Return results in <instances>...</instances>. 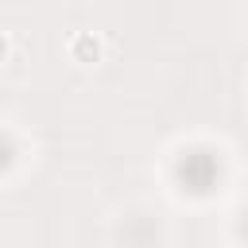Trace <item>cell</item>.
I'll return each mask as SVG.
<instances>
[{
    "mask_svg": "<svg viewBox=\"0 0 248 248\" xmlns=\"http://www.w3.org/2000/svg\"><path fill=\"white\" fill-rule=\"evenodd\" d=\"M8 54H12V43H8V35L0 31V62H8Z\"/></svg>",
    "mask_w": 248,
    "mask_h": 248,
    "instance_id": "2",
    "label": "cell"
},
{
    "mask_svg": "<svg viewBox=\"0 0 248 248\" xmlns=\"http://www.w3.org/2000/svg\"><path fill=\"white\" fill-rule=\"evenodd\" d=\"M66 54L78 66H101L105 62V39L97 31H74L70 43H66Z\"/></svg>",
    "mask_w": 248,
    "mask_h": 248,
    "instance_id": "1",
    "label": "cell"
}]
</instances>
